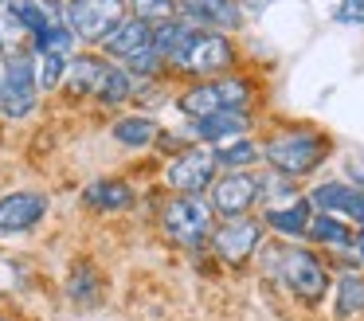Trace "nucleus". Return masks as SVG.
I'll return each mask as SVG.
<instances>
[{
    "label": "nucleus",
    "mask_w": 364,
    "mask_h": 321,
    "mask_svg": "<svg viewBox=\"0 0 364 321\" xmlns=\"http://www.w3.org/2000/svg\"><path fill=\"white\" fill-rule=\"evenodd\" d=\"M165 227L181 243H200L208 235V227H212V211H208V204L200 196H181V200L168 204Z\"/></svg>",
    "instance_id": "nucleus-8"
},
{
    "label": "nucleus",
    "mask_w": 364,
    "mask_h": 321,
    "mask_svg": "<svg viewBox=\"0 0 364 321\" xmlns=\"http://www.w3.org/2000/svg\"><path fill=\"white\" fill-rule=\"evenodd\" d=\"M325 153H329V141L314 130H294V133L274 137L267 145L270 164L278 172H286V177H306V172H314L325 161Z\"/></svg>",
    "instance_id": "nucleus-1"
},
{
    "label": "nucleus",
    "mask_w": 364,
    "mask_h": 321,
    "mask_svg": "<svg viewBox=\"0 0 364 321\" xmlns=\"http://www.w3.org/2000/svg\"><path fill=\"white\" fill-rule=\"evenodd\" d=\"M247 114H239V110H223V114H208V117H196V125H192V133L204 141H223V137H239V133H247Z\"/></svg>",
    "instance_id": "nucleus-15"
},
{
    "label": "nucleus",
    "mask_w": 364,
    "mask_h": 321,
    "mask_svg": "<svg viewBox=\"0 0 364 321\" xmlns=\"http://www.w3.org/2000/svg\"><path fill=\"white\" fill-rule=\"evenodd\" d=\"M48 200L40 192H12L0 200V235L4 231H28L32 223H40Z\"/></svg>",
    "instance_id": "nucleus-11"
},
{
    "label": "nucleus",
    "mask_w": 364,
    "mask_h": 321,
    "mask_svg": "<svg viewBox=\"0 0 364 321\" xmlns=\"http://www.w3.org/2000/svg\"><path fill=\"white\" fill-rule=\"evenodd\" d=\"M184 8H188L196 20L215 23V28H235V23H239L235 0H184Z\"/></svg>",
    "instance_id": "nucleus-17"
},
{
    "label": "nucleus",
    "mask_w": 364,
    "mask_h": 321,
    "mask_svg": "<svg viewBox=\"0 0 364 321\" xmlns=\"http://www.w3.org/2000/svg\"><path fill=\"white\" fill-rule=\"evenodd\" d=\"M215 153H204V149H196V153H184L181 161L168 169V184L181 188L184 196H196L200 188H208V180L215 177Z\"/></svg>",
    "instance_id": "nucleus-10"
},
{
    "label": "nucleus",
    "mask_w": 364,
    "mask_h": 321,
    "mask_svg": "<svg viewBox=\"0 0 364 321\" xmlns=\"http://www.w3.org/2000/svg\"><path fill=\"white\" fill-rule=\"evenodd\" d=\"M333 16H337L341 23H364V0H341Z\"/></svg>",
    "instance_id": "nucleus-27"
},
{
    "label": "nucleus",
    "mask_w": 364,
    "mask_h": 321,
    "mask_svg": "<svg viewBox=\"0 0 364 321\" xmlns=\"http://www.w3.org/2000/svg\"><path fill=\"white\" fill-rule=\"evenodd\" d=\"M247 102V86L235 78H223V83H204L192 86L181 98V110L192 117H208V114H223V110H239Z\"/></svg>",
    "instance_id": "nucleus-6"
},
{
    "label": "nucleus",
    "mask_w": 364,
    "mask_h": 321,
    "mask_svg": "<svg viewBox=\"0 0 364 321\" xmlns=\"http://www.w3.org/2000/svg\"><path fill=\"white\" fill-rule=\"evenodd\" d=\"M309 235H314L317 243H337V247H348V243H353L348 227L341 223V219H333V216H314L309 219Z\"/></svg>",
    "instance_id": "nucleus-23"
},
{
    "label": "nucleus",
    "mask_w": 364,
    "mask_h": 321,
    "mask_svg": "<svg viewBox=\"0 0 364 321\" xmlns=\"http://www.w3.org/2000/svg\"><path fill=\"white\" fill-rule=\"evenodd\" d=\"M67 63H71V55H55V51H40V86L43 90H51V86L63 78Z\"/></svg>",
    "instance_id": "nucleus-25"
},
{
    "label": "nucleus",
    "mask_w": 364,
    "mask_h": 321,
    "mask_svg": "<svg viewBox=\"0 0 364 321\" xmlns=\"http://www.w3.org/2000/svg\"><path fill=\"white\" fill-rule=\"evenodd\" d=\"M153 36L157 31L149 28L145 20H122L118 28L110 31V36L102 39L106 43V51L110 55H118V59H126L129 67H137V70H153L161 63V55H157V47H153Z\"/></svg>",
    "instance_id": "nucleus-3"
},
{
    "label": "nucleus",
    "mask_w": 364,
    "mask_h": 321,
    "mask_svg": "<svg viewBox=\"0 0 364 321\" xmlns=\"http://www.w3.org/2000/svg\"><path fill=\"white\" fill-rule=\"evenodd\" d=\"M129 4H134V16L145 23H157V20L165 23L176 12V0H129Z\"/></svg>",
    "instance_id": "nucleus-24"
},
{
    "label": "nucleus",
    "mask_w": 364,
    "mask_h": 321,
    "mask_svg": "<svg viewBox=\"0 0 364 321\" xmlns=\"http://www.w3.org/2000/svg\"><path fill=\"white\" fill-rule=\"evenodd\" d=\"M153 133H157V125H153L149 117H122V122L114 125V137H118L122 145H149Z\"/></svg>",
    "instance_id": "nucleus-22"
},
{
    "label": "nucleus",
    "mask_w": 364,
    "mask_h": 321,
    "mask_svg": "<svg viewBox=\"0 0 364 321\" xmlns=\"http://www.w3.org/2000/svg\"><path fill=\"white\" fill-rule=\"evenodd\" d=\"M255 196H259V184H255L251 177H243V172H231V177H223L220 184L212 188L215 208L228 211V216H243L255 204Z\"/></svg>",
    "instance_id": "nucleus-12"
},
{
    "label": "nucleus",
    "mask_w": 364,
    "mask_h": 321,
    "mask_svg": "<svg viewBox=\"0 0 364 321\" xmlns=\"http://www.w3.org/2000/svg\"><path fill=\"white\" fill-rule=\"evenodd\" d=\"M9 4H12V12L28 23L32 36H36V31H43V28H55L59 16H63L55 0H9Z\"/></svg>",
    "instance_id": "nucleus-16"
},
{
    "label": "nucleus",
    "mask_w": 364,
    "mask_h": 321,
    "mask_svg": "<svg viewBox=\"0 0 364 321\" xmlns=\"http://www.w3.org/2000/svg\"><path fill=\"white\" fill-rule=\"evenodd\" d=\"M309 204L306 200H294L290 208H270L267 211V223L274 227V231H282V235H301V231H309Z\"/></svg>",
    "instance_id": "nucleus-18"
},
{
    "label": "nucleus",
    "mask_w": 364,
    "mask_h": 321,
    "mask_svg": "<svg viewBox=\"0 0 364 321\" xmlns=\"http://www.w3.org/2000/svg\"><path fill=\"white\" fill-rule=\"evenodd\" d=\"M356 251H360V258H364V231H360V239H356Z\"/></svg>",
    "instance_id": "nucleus-28"
},
{
    "label": "nucleus",
    "mask_w": 364,
    "mask_h": 321,
    "mask_svg": "<svg viewBox=\"0 0 364 321\" xmlns=\"http://www.w3.org/2000/svg\"><path fill=\"white\" fill-rule=\"evenodd\" d=\"M364 310V274H345L337 286V313L341 317H353Z\"/></svg>",
    "instance_id": "nucleus-21"
},
{
    "label": "nucleus",
    "mask_w": 364,
    "mask_h": 321,
    "mask_svg": "<svg viewBox=\"0 0 364 321\" xmlns=\"http://www.w3.org/2000/svg\"><path fill=\"white\" fill-rule=\"evenodd\" d=\"M231 63H235L231 43L223 36H208V31H196V36L188 39V47H184V55H181V67L192 70V75H220Z\"/></svg>",
    "instance_id": "nucleus-7"
},
{
    "label": "nucleus",
    "mask_w": 364,
    "mask_h": 321,
    "mask_svg": "<svg viewBox=\"0 0 364 321\" xmlns=\"http://www.w3.org/2000/svg\"><path fill=\"white\" fill-rule=\"evenodd\" d=\"M259 223H251V219H228V223L215 231V251H220L223 258H247L255 247H259Z\"/></svg>",
    "instance_id": "nucleus-13"
},
{
    "label": "nucleus",
    "mask_w": 364,
    "mask_h": 321,
    "mask_svg": "<svg viewBox=\"0 0 364 321\" xmlns=\"http://www.w3.org/2000/svg\"><path fill=\"white\" fill-rule=\"evenodd\" d=\"M24 39H28V23L20 20V16L12 12V4L4 0V4H0V55H12Z\"/></svg>",
    "instance_id": "nucleus-20"
},
{
    "label": "nucleus",
    "mask_w": 364,
    "mask_h": 321,
    "mask_svg": "<svg viewBox=\"0 0 364 321\" xmlns=\"http://www.w3.org/2000/svg\"><path fill=\"white\" fill-rule=\"evenodd\" d=\"M278 274H282V282H290V290L301 294L306 302H317V298L325 294V282H329L309 251H286L282 263H278Z\"/></svg>",
    "instance_id": "nucleus-9"
},
{
    "label": "nucleus",
    "mask_w": 364,
    "mask_h": 321,
    "mask_svg": "<svg viewBox=\"0 0 364 321\" xmlns=\"http://www.w3.org/2000/svg\"><path fill=\"white\" fill-rule=\"evenodd\" d=\"M215 161H223V164H231V169H239V164L259 161V149H255V145H247V141H235V145L215 149Z\"/></svg>",
    "instance_id": "nucleus-26"
},
{
    "label": "nucleus",
    "mask_w": 364,
    "mask_h": 321,
    "mask_svg": "<svg viewBox=\"0 0 364 321\" xmlns=\"http://www.w3.org/2000/svg\"><path fill=\"white\" fill-rule=\"evenodd\" d=\"M87 200L95 204V208H126L129 200H134V192H129L122 180H98V184H90L87 188Z\"/></svg>",
    "instance_id": "nucleus-19"
},
{
    "label": "nucleus",
    "mask_w": 364,
    "mask_h": 321,
    "mask_svg": "<svg viewBox=\"0 0 364 321\" xmlns=\"http://www.w3.org/2000/svg\"><path fill=\"white\" fill-rule=\"evenodd\" d=\"M67 83H71V90L95 94V98H102V102H122L134 90L126 70L110 67V63L95 59V55H79V59L67 63Z\"/></svg>",
    "instance_id": "nucleus-2"
},
{
    "label": "nucleus",
    "mask_w": 364,
    "mask_h": 321,
    "mask_svg": "<svg viewBox=\"0 0 364 321\" xmlns=\"http://www.w3.org/2000/svg\"><path fill=\"white\" fill-rule=\"evenodd\" d=\"M314 204L325 211L348 216L356 223H364V188H348V184H317L314 188Z\"/></svg>",
    "instance_id": "nucleus-14"
},
{
    "label": "nucleus",
    "mask_w": 364,
    "mask_h": 321,
    "mask_svg": "<svg viewBox=\"0 0 364 321\" xmlns=\"http://www.w3.org/2000/svg\"><path fill=\"white\" fill-rule=\"evenodd\" d=\"M122 8H126L122 0H71L67 4V23L79 39L98 43L122 23Z\"/></svg>",
    "instance_id": "nucleus-5"
},
{
    "label": "nucleus",
    "mask_w": 364,
    "mask_h": 321,
    "mask_svg": "<svg viewBox=\"0 0 364 321\" xmlns=\"http://www.w3.org/2000/svg\"><path fill=\"white\" fill-rule=\"evenodd\" d=\"M0 321H4V317H0Z\"/></svg>",
    "instance_id": "nucleus-29"
},
{
    "label": "nucleus",
    "mask_w": 364,
    "mask_h": 321,
    "mask_svg": "<svg viewBox=\"0 0 364 321\" xmlns=\"http://www.w3.org/2000/svg\"><path fill=\"white\" fill-rule=\"evenodd\" d=\"M36 90H40V75H36L32 59L12 55L0 70V110L9 117H24L36 106Z\"/></svg>",
    "instance_id": "nucleus-4"
}]
</instances>
